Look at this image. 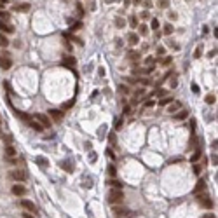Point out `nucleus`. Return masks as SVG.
Segmentation results:
<instances>
[{
	"label": "nucleus",
	"instance_id": "obj_1",
	"mask_svg": "<svg viewBox=\"0 0 218 218\" xmlns=\"http://www.w3.org/2000/svg\"><path fill=\"white\" fill-rule=\"evenodd\" d=\"M124 201V194H122V190L119 188H114L110 194H108V203H112V204H120Z\"/></svg>",
	"mask_w": 218,
	"mask_h": 218
},
{
	"label": "nucleus",
	"instance_id": "obj_2",
	"mask_svg": "<svg viewBox=\"0 0 218 218\" xmlns=\"http://www.w3.org/2000/svg\"><path fill=\"white\" fill-rule=\"evenodd\" d=\"M112 211L115 213L117 218H127V216L131 215V209H127V208H124V206H117V204H114V209H112Z\"/></svg>",
	"mask_w": 218,
	"mask_h": 218
},
{
	"label": "nucleus",
	"instance_id": "obj_3",
	"mask_svg": "<svg viewBox=\"0 0 218 218\" xmlns=\"http://www.w3.org/2000/svg\"><path fill=\"white\" fill-rule=\"evenodd\" d=\"M9 176H11L12 180H16V182H25V180H26V173L21 171V169H12V171L9 173Z\"/></svg>",
	"mask_w": 218,
	"mask_h": 218
},
{
	"label": "nucleus",
	"instance_id": "obj_4",
	"mask_svg": "<svg viewBox=\"0 0 218 218\" xmlns=\"http://www.w3.org/2000/svg\"><path fill=\"white\" fill-rule=\"evenodd\" d=\"M61 65L75 72V58H73V56H65V58L61 59Z\"/></svg>",
	"mask_w": 218,
	"mask_h": 218
},
{
	"label": "nucleus",
	"instance_id": "obj_5",
	"mask_svg": "<svg viewBox=\"0 0 218 218\" xmlns=\"http://www.w3.org/2000/svg\"><path fill=\"white\" fill-rule=\"evenodd\" d=\"M197 201H199L206 209H211V208H213V201L208 197V195H204V194H199V195H197Z\"/></svg>",
	"mask_w": 218,
	"mask_h": 218
},
{
	"label": "nucleus",
	"instance_id": "obj_6",
	"mask_svg": "<svg viewBox=\"0 0 218 218\" xmlns=\"http://www.w3.org/2000/svg\"><path fill=\"white\" fill-rule=\"evenodd\" d=\"M0 67H2L4 70H7V68H11V67H12V61H11V58H9V54H7V52L0 56Z\"/></svg>",
	"mask_w": 218,
	"mask_h": 218
},
{
	"label": "nucleus",
	"instance_id": "obj_7",
	"mask_svg": "<svg viewBox=\"0 0 218 218\" xmlns=\"http://www.w3.org/2000/svg\"><path fill=\"white\" fill-rule=\"evenodd\" d=\"M35 119H37L42 126H46V127L51 126V119H49L47 115H44V114H35Z\"/></svg>",
	"mask_w": 218,
	"mask_h": 218
},
{
	"label": "nucleus",
	"instance_id": "obj_8",
	"mask_svg": "<svg viewBox=\"0 0 218 218\" xmlns=\"http://www.w3.org/2000/svg\"><path fill=\"white\" fill-rule=\"evenodd\" d=\"M19 204H21V208H25V209H28V211H32V213H37V206H35L32 201H26V199H23Z\"/></svg>",
	"mask_w": 218,
	"mask_h": 218
},
{
	"label": "nucleus",
	"instance_id": "obj_9",
	"mask_svg": "<svg viewBox=\"0 0 218 218\" xmlns=\"http://www.w3.org/2000/svg\"><path fill=\"white\" fill-rule=\"evenodd\" d=\"M11 192H12L14 195H25V194H26V188H25L23 185H19V183H17V185H12Z\"/></svg>",
	"mask_w": 218,
	"mask_h": 218
},
{
	"label": "nucleus",
	"instance_id": "obj_10",
	"mask_svg": "<svg viewBox=\"0 0 218 218\" xmlns=\"http://www.w3.org/2000/svg\"><path fill=\"white\" fill-rule=\"evenodd\" d=\"M0 30H2V32H5V33H12V32H14V28H12L9 23H5L4 19H0Z\"/></svg>",
	"mask_w": 218,
	"mask_h": 218
},
{
	"label": "nucleus",
	"instance_id": "obj_11",
	"mask_svg": "<svg viewBox=\"0 0 218 218\" xmlns=\"http://www.w3.org/2000/svg\"><path fill=\"white\" fill-rule=\"evenodd\" d=\"M49 115L52 117L54 122H61V119H63V114L59 110H49Z\"/></svg>",
	"mask_w": 218,
	"mask_h": 218
},
{
	"label": "nucleus",
	"instance_id": "obj_12",
	"mask_svg": "<svg viewBox=\"0 0 218 218\" xmlns=\"http://www.w3.org/2000/svg\"><path fill=\"white\" fill-rule=\"evenodd\" d=\"M5 157H7V159L16 157V148H14L12 145H7V147H5Z\"/></svg>",
	"mask_w": 218,
	"mask_h": 218
},
{
	"label": "nucleus",
	"instance_id": "obj_13",
	"mask_svg": "<svg viewBox=\"0 0 218 218\" xmlns=\"http://www.w3.org/2000/svg\"><path fill=\"white\" fill-rule=\"evenodd\" d=\"M28 126H30L32 129L38 131V133H42V131H44V126H42L40 122H35V120H28Z\"/></svg>",
	"mask_w": 218,
	"mask_h": 218
},
{
	"label": "nucleus",
	"instance_id": "obj_14",
	"mask_svg": "<svg viewBox=\"0 0 218 218\" xmlns=\"http://www.w3.org/2000/svg\"><path fill=\"white\" fill-rule=\"evenodd\" d=\"M35 162H37L40 168H44V169L49 168V161H47V159H44V157H40V155H38V157H35Z\"/></svg>",
	"mask_w": 218,
	"mask_h": 218
},
{
	"label": "nucleus",
	"instance_id": "obj_15",
	"mask_svg": "<svg viewBox=\"0 0 218 218\" xmlns=\"http://www.w3.org/2000/svg\"><path fill=\"white\" fill-rule=\"evenodd\" d=\"M187 115H188V112L183 110V108H180V110L174 114V119H176V120H183V119H187Z\"/></svg>",
	"mask_w": 218,
	"mask_h": 218
},
{
	"label": "nucleus",
	"instance_id": "obj_16",
	"mask_svg": "<svg viewBox=\"0 0 218 218\" xmlns=\"http://www.w3.org/2000/svg\"><path fill=\"white\" fill-rule=\"evenodd\" d=\"M180 108H182V103H180V101H174L173 105H169V108H168V112H169V114H174V112H178Z\"/></svg>",
	"mask_w": 218,
	"mask_h": 218
},
{
	"label": "nucleus",
	"instance_id": "obj_17",
	"mask_svg": "<svg viewBox=\"0 0 218 218\" xmlns=\"http://www.w3.org/2000/svg\"><path fill=\"white\" fill-rule=\"evenodd\" d=\"M127 40H129V46H136L138 40H140V37H138V33H129Z\"/></svg>",
	"mask_w": 218,
	"mask_h": 218
},
{
	"label": "nucleus",
	"instance_id": "obj_18",
	"mask_svg": "<svg viewBox=\"0 0 218 218\" xmlns=\"http://www.w3.org/2000/svg\"><path fill=\"white\" fill-rule=\"evenodd\" d=\"M28 9H30L28 4H16V5H14V11H16V12H26Z\"/></svg>",
	"mask_w": 218,
	"mask_h": 218
},
{
	"label": "nucleus",
	"instance_id": "obj_19",
	"mask_svg": "<svg viewBox=\"0 0 218 218\" xmlns=\"http://www.w3.org/2000/svg\"><path fill=\"white\" fill-rule=\"evenodd\" d=\"M0 46H2V47H7L9 46V38L4 33H0Z\"/></svg>",
	"mask_w": 218,
	"mask_h": 218
},
{
	"label": "nucleus",
	"instance_id": "obj_20",
	"mask_svg": "<svg viewBox=\"0 0 218 218\" xmlns=\"http://www.w3.org/2000/svg\"><path fill=\"white\" fill-rule=\"evenodd\" d=\"M138 28H140V30H138L140 35H148V26H147V25H140Z\"/></svg>",
	"mask_w": 218,
	"mask_h": 218
},
{
	"label": "nucleus",
	"instance_id": "obj_21",
	"mask_svg": "<svg viewBox=\"0 0 218 218\" xmlns=\"http://www.w3.org/2000/svg\"><path fill=\"white\" fill-rule=\"evenodd\" d=\"M127 56H129V59H133V61H138V59H140V54H138V52H135V51H129V54H127Z\"/></svg>",
	"mask_w": 218,
	"mask_h": 218
},
{
	"label": "nucleus",
	"instance_id": "obj_22",
	"mask_svg": "<svg viewBox=\"0 0 218 218\" xmlns=\"http://www.w3.org/2000/svg\"><path fill=\"white\" fill-rule=\"evenodd\" d=\"M150 28H152V30H159V19H157V17H154V19H152Z\"/></svg>",
	"mask_w": 218,
	"mask_h": 218
},
{
	"label": "nucleus",
	"instance_id": "obj_23",
	"mask_svg": "<svg viewBox=\"0 0 218 218\" xmlns=\"http://www.w3.org/2000/svg\"><path fill=\"white\" fill-rule=\"evenodd\" d=\"M215 101H216V96H215V94H208V96H206V103H208V105H213Z\"/></svg>",
	"mask_w": 218,
	"mask_h": 218
},
{
	"label": "nucleus",
	"instance_id": "obj_24",
	"mask_svg": "<svg viewBox=\"0 0 218 218\" xmlns=\"http://www.w3.org/2000/svg\"><path fill=\"white\" fill-rule=\"evenodd\" d=\"M108 183H110L112 187H115V188H122V183H120L119 180H110V182H108Z\"/></svg>",
	"mask_w": 218,
	"mask_h": 218
},
{
	"label": "nucleus",
	"instance_id": "obj_25",
	"mask_svg": "<svg viewBox=\"0 0 218 218\" xmlns=\"http://www.w3.org/2000/svg\"><path fill=\"white\" fill-rule=\"evenodd\" d=\"M115 25H117L119 28H124V25H126V21H124L122 17H115Z\"/></svg>",
	"mask_w": 218,
	"mask_h": 218
},
{
	"label": "nucleus",
	"instance_id": "obj_26",
	"mask_svg": "<svg viewBox=\"0 0 218 218\" xmlns=\"http://www.w3.org/2000/svg\"><path fill=\"white\" fill-rule=\"evenodd\" d=\"M80 28H82V23H80V21H77V23H73V25H72V28H70V30H72V32H77V30H80Z\"/></svg>",
	"mask_w": 218,
	"mask_h": 218
},
{
	"label": "nucleus",
	"instance_id": "obj_27",
	"mask_svg": "<svg viewBox=\"0 0 218 218\" xmlns=\"http://www.w3.org/2000/svg\"><path fill=\"white\" fill-rule=\"evenodd\" d=\"M173 101V98H169V96H166V98H162L161 101H159V105H168V103H171Z\"/></svg>",
	"mask_w": 218,
	"mask_h": 218
},
{
	"label": "nucleus",
	"instance_id": "obj_28",
	"mask_svg": "<svg viewBox=\"0 0 218 218\" xmlns=\"http://www.w3.org/2000/svg\"><path fill=\"white\" fill-rule=\"evenodd\" d=\"M16 115H17L19 119H23V120H30V117H28L26 114H23V112H16Z\"/></svg>",
	"mask_w": 218,
	"mask_h": 218
},
{
	"label": "nucleus",
	"instance_id": "obj_29",
	"mask_svg": "<svg viewBox=\"0 0 218 218\" xmlns=\"http://www.w3.org/2000/svg\"><path fill=\"white\" fill-rule=\"evenodd\" d=\"M108 174H110V176H115V174H117V171H115V168L110 164V166H108Z\"/></svg>",
	"mask_w": 218,
	"mask_h": 218
},
{
	"label": "nucleus",
	"instance_id": "obj_30",
	"mask_svg": "<svg viewBox=\"0 0 218 218\" xmlns=\"http://www.w3.org/2000/svg\"><path fill=\"white\" fill-rule=\"evenodd\" d=\"M164 33H166V35H171V33H173V26H171V25H166V26H164Z\"/></svg>",
	"mask_w": 218,
	"mask_h": 218
},
{
	"label": "nucleus",
	"instance_id": "obj_31",
	"mask_svg": "<svg viewBox=\"0 0 218 218\" xmlns=\"http://www.w3.org/2000/svg\"><path fill=\"white\" fill-rule=\"evenodd\" d=\"M129 25H131V26H133V28H135V26L138 25V19H136L135 16H133V17H129Z\"/></svg>",
	"mask_w": 218,
	"mask_h": 218
},
{
	"label": "nucleus",
	"instance_id": "obj_32",
	"mask_svg": "<svg viewBox=\"0 0 218 218\" xmlns=\"http://www.w3.org/2000/svg\"><path fill=\"white\" fill-rule=\"evenodd\" d=\"M166 94H168L166 89H157V91H155V96H166Z\"/></svg>",
	"mask_w": 218,
	"mask_h": 218
},
{
	"label": "nucleus",
	"instance_id": "obj_33",
	"mask_svg": "<svg viewBox=\"0 0 218 218\" xmlns=\"http://www.w3.org/2000/svg\"><path fill=\"white\" fill-rule=\"evenodd\" d=\"M77 12H79V17H82V16H84V9H82V5H80V4H77Z\"/></svg>",
	"mask_w": 218,
	"mask_h": 218
},
{
	"label": "nucleus",
	"instance_id": "obj_34",
	"mask_svg": "<svg viewBox=\"0 0 218 218\" xmlns=\"http://www.w3.org/2000/svg\"><path fill=\"white\" fill-rule=\"evenodd\" d=\"M140 17H141V19H148V17H150V12H148V11H143V12L140 14Z\"/></svg>",
	"mask_w": 218,
	"mask_h": 218
},
{
	"label": "nucleus",
	"instance_id": "obj_35",
	"mask_svg": "<svg viewBox=\"0 0 218 218\" xmlns=\"http://www.w3.org/2000/svg\"><path fill=\"white\" fill-rule=\"evenodd\" d=\"M0 17H2V19H5V21H7V19L11 17V16H9V14H7L5 11H0Z\"/></svg>",
	"mask_w": 218,
	"mask_h": 218
},
{
	"label": "nucleus",
	"instance_id": "obj_36",
	"mask_svg": "<svg viewBox=\"0 0 218 218\" xmlns=\"http://www.w3.org/2000/svg\"><path fill=\"white\" fill-rule=\"evenodd\" d=\"M211 162H213L215 166H216V162H218V161H216V150H215L213 154H211Z\"/></svg>",
	"mask_w": 218,
	"mask_h": 218
},
{
	"label": "nucleus",
	"instance_id": "obj_37",
	"mask_svg": "<svg viewBox=\"0 0 218 218\" xmlns=\"http://www.w3.org/2000/svg\"><path fill=\"white\" fill-rule=\"evenodd\" d=\"M169 85H171V87H176V85H178V80H176V77H174V79H171Z\"/></svg>",
	"mask_w": 218,
	"mask_h": 218
},
{
	"label": "nucleus",
	"instance_id": "obj_38",
	"mask_svg": "<svg viewBox=\"0 0 218 218\" xmlns=\"http://www.w3.org/2000/svg\"><path fill=\"white\" fill-rule=\"evenodd\" d=\"M201 52H203V49H201V47H197V49H195V54H194V58H201Z\"/></svg>",
	"mask_w": 218,
	"mask_h": 218
},
{
	"label": "nucleus",
	"instance_id": "obj_39",
	"mask_svg": "<svg viewBox=\"0 0 218 218\" xmlns=\"http://www.w3.org/2000/svg\"><path fill=\"white\" fill-rule=\"evenodd\" d=\"M199 155H201V152H199V150H197V152H195V154H194V155H192V161H194V162H195V161H197V159H199Z\"/></svg>",
	"mask_w": 218,
	"mask_h": 218
},
{
	"label": "nucleus",
	"instance_id": "obj_40",
	"mask_svg": "<svg viewBox=\"0 0 218 218\" xmlns=\"http://www.w3.org/2000/svg\"><path fill=\"white\" fill-rule=\"evenodd\" d=\"M201 188H204V182H203V180H201V182L197 183V187H195V190H197V192H199Z\"/></svg>",
	"mask_w": 218,
	"mask_h": 218
},
{
	"label": "nucleus",
	"instance_id": "obj_41",
	"mask_svg": "<svg viewBox=\"0 0 218 218\" xmlns=\"http://www.w3.org/2000/svg\"><path fill=\"white\" fill-rule=\"evenodd\" d=\"M119 89H120V93H124V94H127V93H129V89H127V87H126V85H120V87H119Z\"/></svg>",
	"mask_w": 218,
	"mask_h": 218
},
{
	"label": "nucleus",
	"instance_id": "obj_42",
	"mask_svg": "<svg viewBox=\"0 0 218 218\" xmlns=\"http://www.w3.org/2000/svg\"><path fill=\"white\" fill-rule=\"evenodd\" d=\"M164 52H166V49H164V47H157V56H159V54L162 56Z\"/></svg>",
	"mask_w": 218,
	"mask_h": 218
},
{
	"label": "nucleus",
	"instance_id": "obj_43",
	"mask_svg": "<svg viewBox=\"0 0 218 218\" xmlns=\"http://www.w3.org/2000/svg\"><path fill=\"white\" fill-rule=\"evenodd\" d=\"M122 127V120L119 119V120H115V129H120Z\"/></svg>",
	"mask_w": 218,
	"mask_h": 218
},
{
	"label": "nucleus",
	"instance_id": "obj_44",
	"mask_svg": "<svg viewBox=\"0 0 218 218\" xmlns=\"http://www.w3.org/2000/svg\"><path fill=\"white\" fill-rule=\"evenodd\" d=\"M161 7H168L169 5V2H168V0H161V4H159Z\"/></svg>",
	"mask_w": 218,
	"mask_h": 218
},
{
	"label": "nucleus",
	"instance_id": "obj_45",
	"mask_svg": "<svg viewBox=\"0 0 218 218\" xmlns=\"http://www.w3.org/2000/svg\"><path fill=\"white\" fill-rule=\"evenodd\" d=\"M106 154H108V157H110V159L115 157V155H114V152H112V148H108V150H106Z\"/></svg>",
	"mask_w": 218,
	"mask_h": 218
},
{
	"label": "nucleus",
	"instance_id": "obj_46",
	"mask_svg": "<svg viewBox=\"0 0 218 218\" xmlns=\"http://www.w3.org/2000/svg\"><path fill=\"white\" fill-rule=\"evenodd\" d=\"M73 103H75V98H73L72 101H68V103H65V108H70V106H72Z\"/></svg>",
	"mask_w": 218,
	"mask_h": 218
},
{
	"label": "nucleus",
	"instance_id": "obj_47",
	"mask_svg": "<svg viewBox=\"0 0 218 218\" xmlns=\"http://www.w3.org/2000/svg\"><path fill=\"white\" fill-rule=\"evenodd\" d=\"M162 63H164V65H169V63H171V58H169V56H168V58H164V61H162Z\"/></svg>",
	"mask_w": 218,
	"mask_h": 218
},
{
	"label": "nucleus",
	"instance_id": "obj_48",
	"mask_svg": "<svg viewBox=\"0 0 218 218\" xmlns=\"http://www.w3.org/2000/svg\"><path fill=\"white\" fill-rule=\"evenodd\" d=\"M168 16H169V19H176V17H178V16L174 14V12H171V14H168Z\"/></svg>",
	"mask_w": 218,
	"mask_h": 218
},
{
	"label": "nucleus",
	"instance_id": "obj_49",
	"mask_svg": "<svg viewBox=\"0 0 218 218\" xmlns=\"http://www.w3.org/2000/svg\"><path fill=\"white\" fill-rule=\"evenodd\" d=\"M192 93H199V87L197 85H192Z\"/></svg>",
	"mask_w": 218,
	"mask_h": 218
},
{
	"label": "nucleus",
	"instance_id": "obj_50",
	"mask_svg": "<svg viewBox=\"0 0 218 218\" xmlns=\"http://www.w3.org/2000/svg\"><path fill=\"white\" fill-rule=\"evenodd\" d=\"M145 63H147V65H152V63H154V59H152V58H147Z\"/></svg>",
	"mask_w": 218,
	"mask_h": 218
},
{
	"label": "nucleus",
	"instance_id": "obj_51",
	"mask_svg": "<svg viewBox=\"0 0 218 218\" xmlns=\"http://www.w3.org/2000/svg\"><path fill=\"white\" fill-rule=\"evenodd\" d=\"M124 114H126V115H127V114H131V108H129V106H126V108H124Z\"/></svg>",
	"mask_w": 218,
	"mask_h": 218
},
{
	"label": "nucleus",
	"instance_id": "obj_52",
	"mask_svg": "<svg viewBox=\"0 0 218 218\" xmlns=\"http://www.w3.org/2000/svg\"><path fill=\"white\" fill-rule=\"evenodd\" d=\"M215 56H216V49H215V51H211V52H209V58H215Z\"/></svg>",
	"mask_w": 218,
	"mask_h": 218
},
{
	"label": "nucleus",
	"instance_id": "obj_53",
	"mask_svg": "<svg viewBox=\"0 0 218 218\" xmlns=\"http://www.w3.org/2000/svg\"><path fill=\"white\" fill-rule=\"evenodd\" d=\"M23 218H33L32 215H28V213H23Z\"/></svg>",
	"mask_w": 218,
	"mask_h": 218
},
{
	"label": "nucleus",
	"instance_id": "obj_54",
	"mask_svg": "<svg viewBox=\"0 0 218 218\" xmlns=\"http://www.w3.org/2000/svg\"><path fill=\"white\" fill-rule=\"evenodd\" d=\"M133 2H135V4L138 5V4H141V0H133Z\"/></svg>",
	"mask_w": 218,
	"mask_h": 218
},
{
	"label": "nucleus",
	"instance_id": "obj_55",
	"mask_svg": "<svg viewBox=\"0 0 218 218\" xmlns=\"http://www.w3.org/2000/svg\"><path fill=\"white\" fill-rule=\"evenodd\" d=\"M105 2H106V4H112V2H114V0H105Z\"/></svg>",
	"mask_w": 218,
	"mask_h": 218
},
{
	"label": "nucleus",
	"instance_id": "obj_56",
	"mask_svg": "<svg viewBox=\"0 0 218 218\" xmlns=\"http://www.w3.org/2000/svg\"><path fill=\"white\" fill-rule=\"evenodd\" d=\"M204 218H215V216H213V215H208V216H204Z\"/></svg>",
	"mask_w": 218,
	"mask_h": 218
},
{
	"label": "nucleus",
	"instance_id": "obj_57",
	"mask_svg": "<svg viewBox=\"0 0 218 218\" xmlns=\"http://www.w3.org/2000/svg\"><path fill=\"white\" fill-rule=\"evenodd\" d=\"M0 2H2V4H7V0H0Z\"/></svg>",
	"mask_w": 218,
	"mask_h": 218
},
{
	"label": "nucleus",
	"instance_id": "obj_58",
	"mask_svg": "<svg viewBox=\"0 0 218 218\" xmlns=\"http://www.w3.org/2000/svg\"><path fill=\"white\" fill-rule=\"evenodd\" d=\"M0 120H2V119H0Z\"/></svg>",
	"mask_w": 218,
	"mask_h": 218
}]
</instances>
